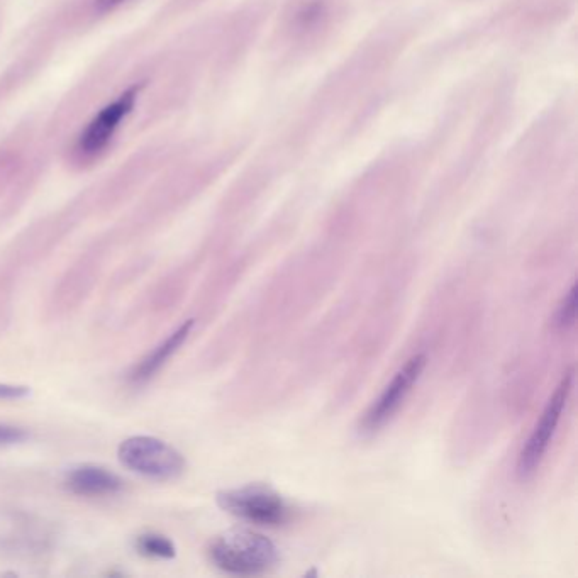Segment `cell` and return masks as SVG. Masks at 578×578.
Instances as JSON below:
<instances>
[{
    "mask_svg": "<svg viewBox=\"0 0 578 578\" xmlns=\"http://www.w3.org/2000/svg\"><path fill=\"white\" fill-rule=\"evenodd\" d=\"M195 326V319H187L178 328L173 329L165 340L160 341L153 350L148 351L141 360L134 363L129 370L128 382L133 385H145L167 367L173 356L177 355L180 348L189 340L192 329Z\"/></svg>",
    "mask_w": 578,
    "mask_h": 578,
    "instance_id": "9",
    "label": "cell"
},
{
    "mask_svg": "<svg viewBox=\"0 0 578 578\" xmlns=\"http://www.w3.org/2000/svg\"><path fill=\"white\" fill-rule=\"evenodd\" d=\"M104 246L95 245L78 256L63 273L60 282L51 292L50 312L55 317H65L77 311L92 294L104 268Z\"/></svg>",
    "mask_w": 578,
    "mask_h": 578,
    "instance_id": "5",
    "label": "cell"
},
{
    "mask_svg": "<svg viewBox=\"0 0 578 578\" xmlns=\"http://www.w3.org/2000/svg\"><path fill=\"white\" fill-rule=\"evenodd\" d=\"M575 317H577V284L572 285V289L568 290L562 304L556 311V326L560 329L572 328L575 324Z\"/></svg>",
    "mask_w": 578,
    "mask_h": 578,
    "instance_id": "12",
    "label": "cell"
},
{
    "mask_svg": "<svg viewBox=\"0 0 578 578\" xmlns=\"http://www.w3.org/2000/svg\"><path fill=\"white\" fill-rule=\"evenodd\" d=\"M143 84H134L117 95L114 101L109 102L97 112L89 123L80 131L75 145H73V160L78 163H92L99 160V156L106 153L116 138L117 131L134 111Z\"/></svg>",
    "mask_w": 578,
    "mask_h": 578,
    "instance_id": "2",
    "label": "cell"
},
{
    "mask_svg": "<svg viewBox=\"0 0 578 578\" xmlns=\"http://www.w3.org/2000/svg\"><path fill=\"white\" fill-rule=\"evenodd\" d=\"M217 506L231 516L260 526H282L292 516L284 497L267 485H245L217 492Z\"/></svg>",
    "mask_w": 578,
    "mask_h": 578,
    "instance_id": "4",
    "label": "cell"
},
{
    "mask_svg": "<svg viewBox=\"0 0 578 578\" xmlns=\"http://www.w3.org/2000/svg\"><path fill=\"white\" fill-rule=\"evenodd\" d=\"M573 370H568L563 375L562 382L556 387L555 392L546 404L545 411L541 414L540 421L533 429V433L526 441L519 460H517V475L526 480L533 477L536 470L540 468L546 451L550 448L551 440L555 436L558 423L562 419L563 409L567 406L568 397L572 392Z\"/></svg>",
    "mask_w": 578,
    "mask_h": 578,
    "instance_id": "6",
    "label": "cell"
},
{
    "mask_svg": "<svg viewBox=\"0 0 578 578\" xmlns=\"http://www.w3.org/2000/svg\"><path fill=\"white\" fill-rule=\"evenodd\" d=\"M28 438V431L21 428V426L0 423V448H4V446L19 445V443H24Z\"/></svg>",
    "mask_w": 578,
    "mask_h": 578,
    "instance_id": "13",
    "label": "cell"
},
{
    "mask_svg": "<svg viewBox=\"0 0 578 578\" xmlns=\"http://www.w3.org/2000/svg\"><path fill=\"white\" fill-rule=\"evenodd\" d=\"M134 548L139 555L156 558V560H172L177 555V548L173 545V541L165 534L155 533V531L136 536Z\"/></svg>",
    "mask_w": 578,
    "mask_h": 578,
    "instance_id": "11",
    "label": "cell"
},
{
    "mask_svg": "<svg viewBox=\"0 0 578 578\" xmlns=\"http://www.w3.org/2000/svg\"><path fill=\"white\" fill-rule=\"evenodd\" d=\"M428 358L426 355H414L404 367L395 373L390 384L385 387L377 401L373 402L363 417V433H377L378 429L389 423L390 419L401 409L402 404L411 394L412 387L423 375Z\"/></svg>",
    "mask_w": 578,
    "mask_h": 578,
    "instance_id": "7",
    "label": "cell"
},
{
    "mask_svg": "<svg viewBox=\"0 0 578 578\" xmlns=\"http://www.w3.org/2000/svg\"><path fill=\"white\" fill-rule=\"evenodd\" d=\"M2 528L6 533H0V548L11 553H41L51 543L50 529L43 521L28 516L24 512H9L2 516Z\"/></svg>",
    "mask_w": 578,
    "mask_h": 578,
    "instance_id": "8",
    "label": "cell"
},
{
    "mask_svg": "<svg viewBox=\"0 0 578 578\" xmlns=\"http://www.w3.org/2000/svg\"><path fill=\"white\" fill-rule=\"evenodd\" d=\"M31 394L28 385L0 384V401H21Z\"/></svg>",
    "mask_w": 578,
    "mask_h": 578,
    "instance_id": "14",
    "label": "cell"
},
{
    "mask_svg": "<svg viewBox=\"0 0 578 578\" xmlns=\"http://www.w3.org/2000/svg\"><path fill=\"white\" fill-rule=\"evenodd\" d=\"M129 0H94L95 12L107 14V12L116 11L119 7L124 6Z\"/></svg>",
    "mask_w": 578,
    "mask_h": 578,
    "instance_id": "15",
    "label": "cell"
},
{
    "mask_svg": "<svg viewBox=\"0 0 578 578\" xmlns=\"http://www.w3.org/2000/svg\"><path fill=\"white\" fill-rule=\"evenodd\" d=\"M63 484L78 497H111L123 492L124 480L116 472L95 463H84L68 470Z\"/></svg>",
    "mask_w": 578,
    "mask_h": 578,
    "instance_id": "10",
    "label": "cell"
},
{
    "mask_svg": "<svg viewBox=\"0 0 578 578\" xmlns=\"http://www.w3.org/2000/svg\"><path fill=\"white\" fill-rule=\"evenodd\" d=\"M211 562L231 575H262L278 562L275 543L250 529H231L219 534L207 548Z\"/></svg>",
    "mask_w": 578,
    "mask_h": 578,
    "instance_id": "1",
    "label": "cell"
},
{
    "mask_svg": "<svg viewBox=\"0 0 578 578\" xmlns=\"http://www.w3.org/2000/svg\"><path fill=\"white\" fill-rule=\"evenodd\" d=\"M117 458L129 472L141 477L170 482L185 472V456L167 441L156 436H131L117 448Z\"/></svg>",
    "mask_w": 578,
    "mask_h": 578,
    "instance_id": "3",
    "label": "cell"
}]
</instances>
